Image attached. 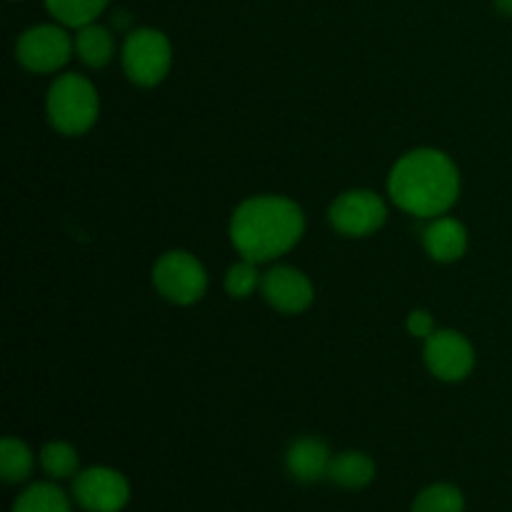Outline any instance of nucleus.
<instances>
[{
  "label": "nucleus",
  "instance_id": "f03ea898",
  "mask_svg": "<svg viewBox=\"0 0 512 512\" xmlns=\"http://www.w3.org/2000/svg\"><path fill=\"white\" fill-rule=\"evenodd\" d=\"M393 203L415 218H440L460 195V173L453 160L435 148L410 150L390 170Z\"/></svg>",
  "mask_w": 512,
  "mask_h": 512
},
{
  "label": "nucleus",
  "instance_id": "7ed1b4c3",
  "mask_svg": "<svg viewBox=\"0 0 512 512\" xmlns=\"http://www.w3.org/2000/svg\"><path fill=\"white\" fill-rule=\"evenodd\" d=\"M45 110H48L50 125L60 135H83L98 120V90L83 75L65 73L50 85Z\"/></svg>",
  "mask_w": 512,
  "mask_h": 512
},
{
  "label": "nucleus",
  "instance_id": "0eeeda50",
  "mask_svg": "<svg viewBox=\"0 0 512 512\" xmlns=\"http://www.w3.org/2000/svg\"><path fill=\"white\" fill-rule=\"evenodd\" d=\"M73 503L85 512H120L130 503V483L120 470L93 465L73 478Z\"/></svg>",
  "mask_w": 512,
  "mask_h": 512
},
{
  "label": "nucleus",
  "instance_id": "dca6fc26",
  "mask_svg": "<svg viewBox=\"0 0 512 512\" xmlns=\"http://www.w3.org/2000/svg\"><path fill=\"white\" fill-rule=\"evenodd\" d=\"M33 450L18 438H5L0 443V478L5 485H20L33 475Z\"/></svg>",
  "mask_w": 512,
  "mask_h": 512
},
{
  "label": "nucleus",
  "instance_id": "6e6552de",
  "mask_svg": "<svg viewBox=\"0 0 512 512\" xmlns=\"http://www.w3.org/2000/svg\"><path fill=\"white\" fill-rule=\"evenodd\" d=\"M75 40L60 25H33L15 45V58L30 73H55L70 60Z\"/></svg>",
  "mask_w": 512,
  "mask_h": 512
},
{
  "label": "nucleus",
  "instance_id": "4be33fe9",
  "mask_svg": "<svg viewBox=\"0 0 512 512\" xmlns=\"http://www.w3.org/2000/svg\"><path fill=\"white\" fill-rule=\"evenodd\" d=\"M495 10L505 18H512V0H495Z\"/></svg>",
  "mask_w": 512,
  "mask_h": 512
},
{
  "label": "nucleus",
  "instance_id": "39448f33",
  "mask_svg": "<svg viewBox=\"0 0 512 512\" xmlns=\"http://www.w3.org/2000/svg\"><path fill=\"white\" fill-rule=\"evenodd\" d=\"M153 285L168 303L193 305L208 290V273L188 250H170L153 265Z\"/></svg>",
  "mask_w": 512,
  "mask_h": 512
},
{
  "label": "nucleus",
  "instance_id": "9b49d317",
  "mask_svg": "<svg viewBox=\"0 0 512 512\" xmlns=\"http://www.w3.org/2000/svg\"><path fill=\"white\" fill-rule=\"evenodd\" d=\"M330 460H333V455H330L328 443L313 438V435H305V438L290 443L288 453H285V468H288L293 480L303 485H313L318 480L328 478Z\"/></svg>",
  "mask_w": 512,
  "mask_h": 512
},
{
  "label": "nucleus",
  "instance_id": "9d476101",
  "mask_svg": "<svg viewBox=\"0 0 512 512\" xmlns=\"http://www.w3.org/2000/svg\"><path fill=\"white\" fill-rule=\"evenodd\" d=\"M263 298L273 305L278 313L285 315H300L313 305L315 290L313 283L303 270L293 268V265H275L263 275Z\"/></svg>",
  "mask_w": 512,
  "mask_h": 512
},
{
  "label": "nucleus",
  "instance_id": "a211bd4d",
  "mask_svg": "<svg viewBox=\"0 0 512 512\" xmlns=\"http://www.w3.org/2000/svg\"><path fill=\"white\" fill-rule=\"evenodd\" d=\"M40 468L53 480L75 478L80 473V455L70 443L53 440V443H45L43 450H40Z\"/></svg>",
  "mask_w": 512,
  "mask_h": 512
},
{
  "label": "nucleus",
  "instance_id": "1a4fd4ad",
  "mask_svg": "<svg viewBox=\"0 0 512 512\" xmlns=\"http://www.w3.org/2000/svg\"><path fill=\"white\" fill-rule=\"evenodd\" d=\"M425 365L443 383H460L475 368V348L458 330H435L425 340Z\"/></svg>",
  "mask_w": 512,
  "mask_h": 512
},
{
  "label": "nucleus",
  "instance_id": "f8f14e48",
  "mask_svg": "<svg viewBox=\"0 0 512 512\" xmlns=\"http://www.w3.org/2000/svg\"><path fill=\"white\" fill-rule=\"evenodd\" d=\"M423 248L438 263H455L468 250V230L455 218H433L423 230Z\"/></svg>",
  "mask_w": 512,
  "mask_h": 512
},
{
  "label": "nucleus",
  "instance_id": "f3484780",
  "mask_svg": "<svg viewBox=\"0 0 512 512\" xmlns=\"http://www.w3.org/2000/svg\"><path fill=\"white\" fill-rule=\"evenodd\" d=\"M110 0H45L48 13L65 28H83L100 18Z\"/></svg>",
  "mask_w": 512,
  "mask_h": 512
},
{
  "label": "nucleus",
  "instance_id": "ddd939ff",
  "mask_svg": "<svg viewBox=\"0 0 512 512\" xmlns=\"http://www.w3.org/2000/svg\"><path fill=\"white\" fill-rule=\"evenodd\" d=\"M378 475V465L370 455L360 453V450H348V453L333 455L328 468V480L338 488L345 490H363Z\"/></svg>",
  "mask_w": 512,
  "mask_h": 512
},
{
  "label": "nucleus",
  "instance_id": "6ab92c4d",
  "mask_svg": "<svg viewBox=\"0 0 512 512\" xmlns=\"http://www.w3.org/2000/svg\"><path fill=\"white\" fill-rule=\"evenodd\" d=\"M410 512H465V495L453 483H435L420 490Z\"/></svg>",
  "mask_w": 512,
  "mask_h": 512
},
{
  "label": "nucleus",
  "instance_id": "aec40b11",
  "mask_svg": "<svg viewBox=\"0 0 512 512\" xmlns=\"http://www.w3.org/2000/svg\"><path fill=\"white\" fill-rule=\"evenodd\" d=\"M260 285H263V275H260L258 263H253V260L240 258L238 263L230 265L228 273H225V290H228L230 298L235 300L250 298Z\"/></svg>",
  "mask_w": 512,
  "mask_h": 512
},
{
  "label": "nucleus",
  "instance_id": "f257e3e1",
  "mask_svg": "<svg viewBox=\"0 0 512 512\" xmlns=\"http://www.w3.org/2000/svg\"><path fill=\"white\" fill-rule=\"evenodd\" d=\"M305 213L283 195H255L243 200L230 218V240L240 258L263 265L280 258L300 243Z\"/></svg>",
  "mask_w": 512,
  "mask_h": 512
},
{
  "label": "nucleus",
  "instance_id": "412c9836",
  "mask_svg": "<svg viewBox=\"0 0 512 512\" xmlns=\"http://www.w3.org/2000/svg\"><path fill=\"white\" fill-rule=\"evenodd\" d=\"M408 333L413 338L428 340L430 335L435 333V318L428 313V310H413L408 315Z\"/></svg>",
  "mask_w": 512,
  "mask_h": 512
},
{
  "label": "nucleus",
  "instance_id": "423d86ee",
  "mask_svg": "<svg viewBox=\"0 0 512 512\" xmlns=\"http://www.w3.org/2000/svg\"><path fill=\"white\" fill-rule=\"evenodd\" d=\"M328 220L335 233L348 238H368L378 233L388 220V205L373 190H348L333 200L328 210Z\"/></svg>",
  "mask_w": 512,
  "mask_h": 512
},
{
  "label": "nucleus",
  "instance_id": "4468645a",
  "mask_svg": "<svg viewBox=\"0 0 512 512\" xmlns=\"http://www.w3.org/2000/svg\"><path fill=\"white\" fill-rule=\"evenodd\" d=\"M75 55L88 68H105L115 55V38L105 25L90 23L75 33Z\"/></svg>",
  "mask_w": 512,
  "mask_h": 512
},
{
  "label": "nucleus",
  "instance_id": "2eb2a0df",
  "mask_svg": "<svg viewBox=\"0 0 512 512\" xmlns=\"http://www.w3.org/2000/svg\"><path fill=\"white\" fill-rule=\"evenodd\" d=\"M10 512H73V503L55 483H33L15 498Z\"/></svg>",
  "mask_w": 512,
  "mask_h": 512
},
{
  "label": "nucleus",
  "instance_id": "20e7f679",
  "mask_svg": "<svg viewBox=\"0 0 512 512\" xmlns=\"http://www.w3.org/2000/svg\"><path fill=\"white\" fill-rule=\"evenodd\" d=\"M123 70L130 83L153 88L163 83L173 65V45L168 35L155 28L130 30L123 43Z\"/></svg>",
  "mask_w": 512,
  "mask_h": 512
}]
</instances>
